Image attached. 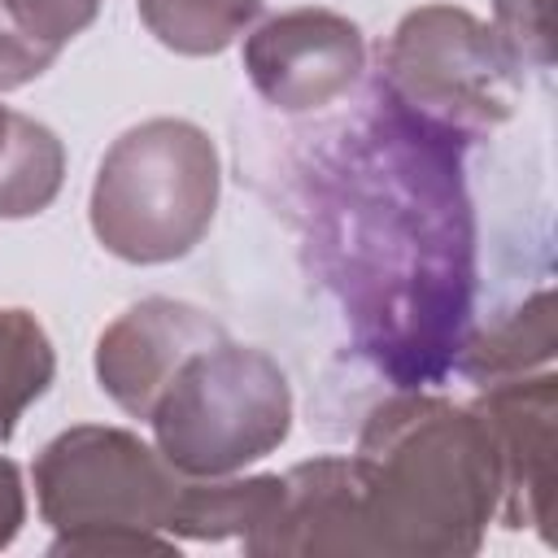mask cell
Returning <instances> with one entry per match:
<instances>
[{"mask_svg": "<svg viewBox=\"0 0 558 558\" xmlns=\"http://www.w3.org/2000/svg\"><path fill=\"white\" fill-rule=\"evenodd\" d=\"M296 187L357 353L397 388L436 384L466 340L475 296L462 140L375 83L357 118L318 135Z\"/></svg>", "mask_w": 558, "mask_h": 558, "instance_id": "cell-1", "label": "cell"}, {"mask_svg": "<svg viewBox=\"0 0 558 558\" xmlns=\"http://www.w3.org/2000/svg\"><path fill=\"white\" fill-rule=\"evenodd\" d=\"M366 554L471 558L501 510V458L475 405L401 388L366 414L349 453Z\"/></svg>", "mask_w": 558, "mask_h": 558, "instance_id": "cell-2", "label": "cell"}, {"mask_svg": "<svg viewBox=\"0 0 558 558\" xmlns=\"http://www.w3.org/2000/svg\"><path fill=\"white\" fill-rule=\"evenodd\" d=\"M222 192L218 144L187 118H144L100 157L92 179V235L131 266L187 257L214 227Z\"/></svg>", "mask_w": 558, "mask_h": 558, "instance_id": "cell-3", "label": "cell"}, {"mask_svg": "<svg viewBox=\"0 0 558 558\" xmlns=\"http://www.w3.org/2000/svg\"><path fill=\"white\" fill-rule=\"evenodd\" d=\"M148 427L153 445L179 475H240L288 440L292 384L266 349L222 336L174 371Z\"/></svg>", "mask_w": 558, "mask_h": 558, "instance_id": "cell-4", "label": "cell"}, {"mask_svg": "<svg viewBox=\"0 0 558 558\" xmlns=\"http://www.w3.org/2000/svg\"><path fill=\"white\" fill-rule=\"evenodd\" d=\"M379 87L414 118L471 144L510 122L523 70L471 9L418 4L379 48Z\"/></svg>", "mask_w": 558, "mask_h": 558, "instance_id": "cell-5", "label": "cell"}, {"mask_svg": "<svg viewBox=\"0 0 558 558\" xmlns=\"http://www.w3.org/2000/svg\"><path fill=\"white\" fill-rule=\"evenodd\" d=\"M35 506L57 536L166 532L183 480L157 445L126 427L74 423L35 453Z\"/></svg>", "mask_w": 558, "mask_h": 558, "instance_id": "cell-6", "label": "cell"}, {"mask_svg": "<svg viewBox=\"0 0 558 558\" xmlns=\"http://www.w3.org/2000/svg\"><path fill=\"white\" fill-rule=\"evenodd\" d=\"M244 74L279 113H318L366 74L362 26L336 9H283L244 35Z\"/></svg>", "mask_w": 558, "mask_h": 558, "instance_id": "cell-7", "label": "cell"}, {"mask_svg": "<svg viewBox=\"0 0 558 558\" xmlns=\"http://www.w3.org/2000/svg\"><path fill=\"white\" fill-rule=\"evenodd\" d=\"M488 423L501 458V510L510 532H536L554 545V484H558V375H514L484 384L471 401Z\"/></svg>", "mask_w": 558, "mask_h": 558, "instance_id": "cell-8", "label": "cell"}, {"mask_svg": "<svg viewBox=\"0 0 558 558\" xmlns=\"http://www.w3.org/2000/svg\"><path fill=\"white\" fill-rule=\"evenodd\" d=\"M227 327L205 314L201 305L174 296H144L126 305L100 336H96V384L100 392L131 418L148 423L161 388L174 371L205 344L222 340Z\"/></svg>", "mask_w": 558, "mask_h": 558, "instance_id": "cell-9", "label": "cell"}, {"mask_svg": "<svg viewBox=\"0 0 558 558\" xmlns=\"http://www.w3.org/2000/svg\"><path fill=\"white\" fill-rule=\"evenodd\" d=\"M253 558H318L366 554L362 536V484L353 458H310L283 471L275 514L240 541Z\"/></svg>", "mask_w": 558, "mask_h": 558, "instance_id": "cell-10", "label": "cell"}, {"mask_svg": "<svg viewBox=\"0 0 558 558\" xmlns=\"http://www.w3.org/2000/svg\"><path fill=\"white\" fill-rule=\"evenodd\" d=\"M554 349H558L554 292L541 288L523 305H514L501 318H493L484 331H471L462 340L458 357H453V371H462L466 379H475L484 388V384L532 375V371L549 366Z\"/></svg>", "mask_w": 558, "mask_h": 558, "instance_id": "cell-11", "label": "cell"}, {"mask_svg": "<svg viewBox=\"0 0 558 558\" xmlns=\"http://www.w3.org/2000/svg\"><path fill=\"white\" fill-rule=\"evenodd\" d=\"M283 475H218V480H183L170 536L183 541H244L253 536L279 506Z\"/></svg>", "mask_w": 558, "mask_h": 558, "instance_id": "cell-12", "label": "cell"}, {"mask_svg": "<svg viewBox=\"0 0 558 558\" xmlns=\"http://www.w3.org/2000/svg\"><path fill=\"white\" fill-rule=\"evenodd\" d=\"M65 179V148L52 126L13 109L9 135L0 144V218L44 214Z\"/></svg>", "mask_w": 558, "mask_h": 558, "instance_id": "cell-13", "label": "cell"}, {"mask_svg": "<svg viewBox=\"0 0 558 558\" xmlns=\"http://www.w3.org/2000/svg\"><path fill=\"white\" fill-rule=\"evenodd\" d=\"M266 0H135L148 35L179 57H218L262 13Z\"/></svg>", "mask_w": 558, "mask_h": 558, "instance_id": "cell-14", "label": "cell"}, {"mask_svg": "<svg viewBox=\"0 0 558 558\" xmlns=\"http://www.w3.org/2000/svg\"><path fill=\"white\" fill-rule=\"evenodd\" d=\"M57 353L44 323L31 310L0 305V440H9L22 414L48 392Z\"/></svg>", "mask_w": 558, "mask_h": 558, "instance_id": "cell-15", "label": "cell"}, {"mask_svg": "<svg viewBox=\"0 0 558 558\" xmlns=\"http://www.w3.org/2000/svg\"><path fill=\"white\" fill-rule=\"evenodd\" d=\"M488 26L497 31L519 70L554 65V0H493Z\"/></svg>", "mask_w": 558, "mask_h": 558, "instance_id": "cell-16", "label": "cell"}, {"mask_svg": "<svg viewBox=\"0 0 558 558\" xmlns=\"http://www.w3.org/2000/svg\"><path fill=\"white\" fill-rule=\"evenodd\" d=\"M4 9L35 44H44L61 57L65 44L78 39L96 22L100 0H4Z\"/></svg>", "mask_w": 558, "mask_h": 558, "instance_id": "cell-17", "label": "cell"}, {"mask_svg": "<svg viewBox=\"0 0 558 558\" xmlns=\"http://www.w3.org/2000/svg\"><path fill=\"white\" fill-rule=\"evenodd\" d=\"M52 65H57V52L44 48V44H35V39L13 22V13H9L4 0H0V92H17V87L35 83V78H44Z\"/></svg>", "mask_w": 558, "mask_h": 558, "instance_id": "cell-18", "label": "cell"}, {"mask_svg": "<svg viewBox=\"0 0 558 558\" xmlns=\"http://www.w3.org/2000/svg\"><path fill=\"white\" fill-rule=\"evenodd\" d=\"M48 554L70 558H135V554H179L166 532H87V536H52Z\"/></svg>", "mask_w": 558, "mask_h": 558, "instance_id": "cell-19", "label": "cell"}, {"mask_svg": "<svg viewBox=\"0 0 558 558\" xmlns=\"http://www.w3.org/2000/svg\"><path fill=\"white\" fill-rule=\"evenodd\" d=\"M22 523H26V484H22L17 462L0 453V549L17 541Z\"/></svg>", "mask_w": 558, "mask_h": 558, "instance_id": "cell-20", "label": "cell"}]
</instances>
